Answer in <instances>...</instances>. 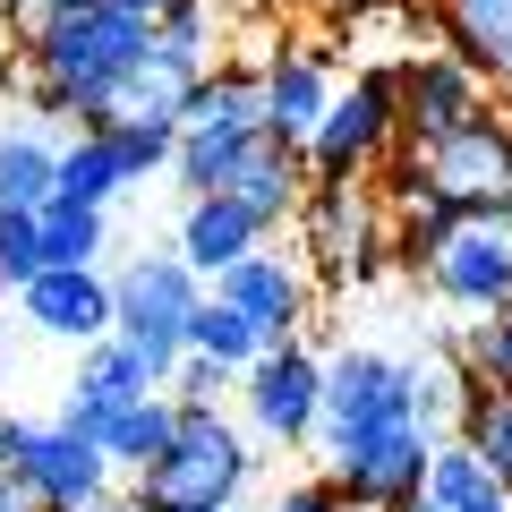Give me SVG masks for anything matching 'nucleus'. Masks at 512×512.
Instances as JSON below:
<instances>
[{
  "label": "nucleus",
  "instance_id": "nucleus-1",
  "mask_svg": "<svg viewBox=\"0 0 512 512\" xmlns=\"http://www.w3.org/2000/svg\"><path fill=\"white\" fill-rule=\"evenodd\" d=\"M154 52L146 18H120L111 0L86 9H52V18H18V60H26V111L69 128H103L120 120V94L137 86Z\"/></svg>",
  "mask_w": 512,
  "mask_h": 512
},
{
  "label": "nucleus",
  "instance_id": "nucleus-2",
  "mask_svg": "<svg viewBox=\"0 0 512 512\" xmlns=\"http://www.w3.org/2000/svg\"><path fill=\"white\" fill-rule=\"evenodd\" d=\"M393 248L419 265V282L453 316L512 308V214H444L427 197H402L393 205Z\"/></svg>",
  "mask_w": 512,
  "mask_h": 512
},
{
  "label": "nucleus",
  "instance_id": "nucleus-3",
  "mask_svg": "<svg viewBox=\"0 0 512 512\" xmlns=\"http://www.w3.org/2000/svg\"><path fill=\"white\" fill-rule=\"evenodd\" d=\"M256 478V436L222 410H188L180 402V436L163 444L154 470L128 478V495L146 512H231Z\"/></svg>",
  "mask_w": 512,
  "mask_h": 512
},
{
  "label": "nucleus",
  "instance_id": "nucleus-4",
  "mask_svg": "<svg viewBox=\"0 0 512 512\" xmlns=\"http://www.w3.org/2000/svg\"><path fill=\"white\" fill-rule=\"evenodd\" d=\"M393 197H427L444 214H512V120L504 111H478L453 137L402 146Z\"/></svg>",
  "mask_w": 512,
  "mask_h": 512
},
{
  "label": "nucleus",
  "instance_id": "nucleus-5",
  "mask_svg": "<svg viewBox=\"0 0 512 512\" xmlns=\"http://www.w3.org/2000/svg\"><path fill=\"white\" fill-rule=\"evenodd\" d=\"M393 427H419V359L376 342H342L325 359V427H316V453L342 461L367 436H393Z\"/></svg>",
  "mask_w": 512,
  "mask_h": 512
},
{
  "label": "nucleus",
  "instance_id": "nucleus-6",
  "mask_svg": "<svg viewBox=\"0 0 512 512\" xmlns=\"http://www.w3.org/2000/svg\"><path fill=\"white\" fill-rule=\"evenodd\" d=\"M265 146V94H256V69H214L180 111V154H171V180L188 197H214L231 188V171Z\"/></svg>",
  "mask_w": 512,
  "mask_h": 512
},
{
  "label": "nucleus",
  "instance_id": "nucleus-7",
  "mask_svg": "<svg viewBox=\"0 0 512 512\" xmlns=\"http://www.w3.org/2000/svg\"><path fill=\"white\" fill-rule=\"evenodd\" d=\"M299 256L325 282L384 274V256H402L393 248V205H384V188L376 180H316L308 205H299Z\"/></svg>",
  "mask_w": 512,
  "mask_h": 512
},
{
  "label": "nucleus",
  "instance_id": "nucleus-8",
  "mask_svg": "<svg viewBox=\"0 0 512 512\" xmlns=\"http://www.w3.org/2000/svg\"><path fill=\"white\" fill-rule=\"evenodd\" d=\"M111 299H120V333L128 342L146 350L163 376H180L188 325H197V308L214 299V282H205L180 248H146V256H128L120 274H111Z\"/></svg>",
  "mask_w": 512,
  "mask_h": 512
},
{
  "label": "nucleus",
  "instance_id": "nucleus-9",
  "mask_svg": "<svg viewBox=\"0 0 512 512\" xmlns=\"http://www.w3.org/2000/svg\"><path fill=\"white\" fill-rule=\"evenodd\" d=\"M402 154V94H393V60H367L350 86H333L325 128L308 137V180H376Z\"/></svg>",
  "mask_w": 512,
  "mask_h": 512
},
{
  "label": "nucleus",
  "instance_id": "nucleus-10",
  "mask_svg": "<svg viewBox=\"0 0 512 512\" xmlns=\"http://www.w3.org/2000/svg\"><path fill=\"white\" fill-rule=\"evenodd\" d=\"M0 470L26 487L35 512H86L103 495H120L111 453L94 436H77V427H60V419H9V461Z\"/></svg>",
  "mask_w": 512,
  "mask_h": 512
},
{
  "label": "nucleus",
  "instance_id": "nucleus-11",
  "mask_svg": "<svg viewBox=\"0 0 512 512\" xmlns=\"http://www.w3.org/2000/svg\"><path fill=\"white\" fill-rule=\"evenodd\" d=\"M239 410H248V436L256 444L308 453L316 427H325V359H316L308 342H274L248 376H239Z\"/></svg>",
  "mask_w": 512,
  "mask_h": 512
},
{
  "label": "nucleus",
  "instance_id": "nucleus-12",
  "mask_svg": "<svg viewBox=\"0 0 512 512\" xmlns=\"http://www.w3.org/2000/svg\"><path fill=\"white\" fill-rule=\"evenodd\" d=\"M393 94H402V146H427V137H453L461 120H478V111H495V86L470 69V60L453 52V43H436V52H410L393 60Z\"/></svg>",
  "mask_w": 512,
  "mask_h": 512
},
{
  "label": "nucleus",
  "instance_id": "nucleus-13",
  "mask_svg": "<svg viewBox=\"0 0 512 512\" xmlns=\"http://www.w3.org/2000/svg\"><path fill=\"white\" fill-rule=\"evenodd\" d=\"M146 393H171V376H163V367H154L137 342H128V333H103V342L77 359L69 393H60V427H77V436L103 444L111 419H120L128 402H146Z\"/></svg>",
  "mask_w": 512,
  "mask_h": 512
},
{
  "label": "nucleus",
  "instance_id": "nucleus-14",
  "mask_svg": "<svg viewBox=\"0 0 512 512\" xmlns=\"http://www.w3.org/2000/svg\"><path fill=\"white\" fill-rule=\"evenodd\" d=\"M214 299H231L265 342H299V325H308V308H316V274H308V256H291V248L265 239L256 256H239L231 274H214Z\"/></svg>",
  "mask_w": 512,
  "mask_h": 512
},
{
  "label": "nucleus",
  "instance_id": "nucleus-15",
  "mask_svg": "<svg viewBox=\"0 0 512 512\" xmlns=\"http://www.w3.org/2000/svg\"><path fill=\"white\" fill-rule=\"evenodd\" d=\"M18 316H26V333L77 342V350H94L103 333H120V299H111L103 265H43V274L18 291Z\"/></svg>",
  "mask_w": 512,
  "mask_h": 512
},
{
  "label": "nucleus",
  "instance_id": "nucleus-16",
  "mask_svg": "<svg viewBox=\"0 0 512 512\" xmlns=\"http://www.w3.org/2000/svg\"><path fill=\"white\" fill-rule=\"evenodd\" d=\"M427 461H436V436L427 427H393V436H367L359 453L325 461V478L367 512H402L410 495H427Z\"/></svg>",
  "mask_w": 512,
  "mask_h": 512
},
{
  "label": "nucleus",
  "instance_id": "nucleus-17",
  "mask_svg": "<svg viewBox=\"0 0 512 512\" xmlns=\"http://www.w3.org/2000/svg\"><path fill=\"white\" fill-rule=\"evenodd\" d=\"M256 94H265V137L291 146V154H308V137L325 128V111H333L325 52H316V43H274L265 69H256Z\"/></svg>",
  "mask_w": 512,
  "mask_h": 512
},
{
  "label": "nucleus",
  "instance_id": "nucleus-18",
  "mask_svg": "<svg viewBox=\"0 0 512 512\" xmlns=\"http://www.w3.org/2000/svg\"><path fill=\"white\" fill-rule=\"evenodd\" d=\"M265 239H274V231H265V222H256L239 197H188V205H180V231H171V248H180L188 265L214 282V274H231L239 256H256Z\"/></svg>",
  "mask_w": 512,
  "mask_h": 512
},
{
  "label": "nucleus",
  "instance_id": "nucleus-19",
  "mask_svg": "<svg viewBox=\"0 0 512 512\" xmlns=\"http://www.w3.org/2000/svg\"><path fill=\"white\" fill-rule=\"evenodd\" d=\"M60 137L43 111H9L0 120V205H26V214H43L60 188Z\"/></svg>",
  "mask_w": 512,
  "mask_h": 512
},
{
  "label": "nucleus",
  "instance_id": "nucleus-20",
  "mask_svg": "<svg viewBox=\"0 0 512 512\" xmlns=\"http://www.w3.org/2000/svg\"><path fill=\"white\" fill-rule=\"evenodd\" d=\"M308 188H316V180H308V154H291V146H274V137H265V146L231 171V188H214V197H239L265 231H291L299 205H308Z\"/></svg>",
  "mask_w": 512,
  "mask_h": 512
},
{
  "label": "nucleus",
  "instance_id": "nucleus-21",
  "mask_svg": "<svg viewBox=\"0 0 512 512\" xmlns=\"http://www.w3.org/2000/svg\"><path fill=\"white\" fill-rule=\"evenodd\" d=\"M436 26L495 86V103H512V0H436Z\"/></svg>",
  "mask_w": 512,
  "mask_h": 512
},
{
  "label": "nucleus",
  "instance_id": "nucleus-22",
  "mask_svg": "<svg viewBox=\"0 0 512 512\" xmlns=\"http://www.w3.org/2000/svg\"><path fill=\"white\" fill-rule=\"evenodd\" d=\"M128 163H120V146H111L103 128H69V146H60V188L52 197H69V205H120L128 197Z\"/></svg>",
  "mask_w": 512,
  "mask_h": 512
},
{
  "label": "nucleus",
  "instance_id": "nucleus-23",
  "mask_svg": "<svg viewBox=\"0 0 512 512\" xmlns=\"http://www.w3.org/2000/svg\"><path fill=\"white\" fill-rule=\"evenodd\" d=\"M171 436H180V393H146V402H128L120 419H111L103 453H111V470H120V478H137V470L163 461Z\"/></svg>",
  "mask_w": 512,
  "mask_h": 512
},
{
  "label": "nucleus",
  "instance_id": "nucleus-24",
  "mask_svg": "<svg viewBox=\"0 0 512 512\" xmlns=\"http://www.w3.org/2000/svg\"><path fill=\"white\" fill-rule=\"evenodd\" d=\"M43 248H52V265H103V256H111V205L52 197V205H43Z\"/></svg>",
  "mask_w": 512,
  "mask_h": 512
},
{
  "label": "nucleus",
  "instance_id": "nucleus-25",
  "mask_svg": "<svg viewBox=\"0 0 512 512\" xmlns=\"http://www.w3.org/2000/svg\"><path fill=\"white\" fill-rule=\"evenodd\" d=\"M444 350L470 367V384L512 393V308H504V316H470V325H453V333H444Z\"/></svg>",
  "mask_w": 512,
  "mask_h": 512
},
{
  "label": "nucleus",
  "instance_id": "nucleus-26",
  "mask_svg": "<svg viewBox=\"0 0 512 512\" xmlns=\"http://www.w3.org/2000/svg\"><path fill=\"white\" fill-rule=\"evenodd\" d=\"M188 350H205V359H222V367H239V376H248V367L265 359L274 342H265V333H256L248 316L231 308V299H205V308H197V325H188Z\"/></svg>",
  "mask_w": 512,
  "mask_h": 512
},
{
  "label": "nucleus",
  "instance_id": "nucleus-27",
  "mask_svg": "<svg viewBox=\"0 0 512 512\" xmlns=\"http://www.w3.org/2000/svg\"><path fill=\"white\" fill-rule=\"evenodd\" d=\"M461 444H470V453L495 470V487L512 495V393L478 384V393H470V410H461Z\"/></svg>",
  "mask_w": 512,
  "mask_h": 512
},
{
  "label": "nucleus",
  "instance_id": "nucleus-28",
  "mask_svg": "<svg viewBox=\"0 0 512 512\" xmlns=\"http://www.w3.org/2000/svg\"><path fill=\"white\" fill-rule=\"evenodd\" d=\"M52 265V248H43V214H26V205H0V291L18 299L26 282Z\"/></svg>",
  "mask_w": 512,
  "mask_h": 512
},
{
  "label": "nucleus",
  "instance_id": "nucleus-29",
  "mask_svg": "<svg viewBox=\"0 0 512 512\" xmlns=\"http://www.w3.org/2000/svg\"><path fill=\"white\" fill-rule=\"evenodd\" d=\"M487 487H495V470H487V461H478L461 436H453V444H436V461H427V495H436L444 512H470Z\"/></svg>",
  "mask_w": 512,
  "mask_h": 512
},
{
  "label": "nucleus",
  "instance_id": "nucleus-30",
  "mask_svg": "<svg viewBox=\"0 0 512 512\" xmlns=\"http://www.w3.org/2000/svg\"><path fill=\"white\" fill-rule=\"evenodd\" d=\"M103 137L120 146L128 180H154V171H171V154H180V120H111Z\"/></svg>",
  "mask_w": 512,
  "mask_h": 512
},
{
  "label": "nucleus",
  "instance_id": "nucleus-31",
  "mask_svg": "<svg viewBox=\"0 0 512 512\" xmlns=\"http://www.w3.org/2000/svg\"><path fill=\"white\" fill-rule=\"evenodd\" d=\"M171 393H180L188 410H222V393H239V367H222V359H205V350H188L180 376H171Z\"/></svg>",
  "mask_w": 512,
  "mask_h": 512
},
{
  "label": "nucleus",
  "instance_id": "nucleus-32",
  "mask_svg": "<svg viewBox=\"0 0 512 512\" xmlns=\"http://www.w3.org/2000/svg\"><path fill=\"white\" fill-rule=\"evenodd\" d=\"M265 512H350V495L333 487L325 470H316V478H291V487H282V495H274Z\"/></svg>",
  "mask_w": 512,
  "mask_h": 512
},
{
  "label": "nucleus",
  "instance_id": "nucleus-33",
  "mask_svg": "<svg viewBox=\"0 0 512 512\" xmlns=\"http://www.w3.org/2000/svg\"><path fill=\"white\" fill-rule=\"evenodd\" d=\"M111 9H120V18H146V26H163L171 9H180V0H111Z\"/></svg>",
  "mask_w": 512,
  "mask_h": 512
},
{
  "label": "nucleus",
  "instance_id": "nucleus-34",
  "mask_svg": "<svg viewBox=\"0 0 512 512\" xmlns=\"http://www.w3.org/2000/svg\"><path fill=\"white\" fill-rule=\"evenodd\" d=\"M0 512H35V504H26V487H18L9 470H0Z\"/></svg>",
  "mask_w": 512,
  "mask_h": 512
},
{
  "label": "nucleus",
  "instance_id": "nucleus-35",
  "mask_svg": "<svg viewBox=\"0 0 512 512\" xmlns=\"http://www.w3.org/2000/svg\"><path fill=\"white\" fill-rule=\"evenodd\" d=\"M52 9H86V0H26L18 18H52Z\"/></svg>",
  "mask_w": 512,
  "mask_h": 512
},
{
  "label": "nucleus",
  "instance_id": "nucleus-36",
  "mask_svg": "<svg viewBox=\"0 0 512 512\" xmlns=\"http://www.w3.org/2000/svg\"><path fill=\"white\" fill-rule=\"evenodd\" d=\"M86 512H146L137 495H103V504H86Z\"/></svg>",
  "mask_w": 512,
  "mask_h": 512
},
{
  "label": "nucleus",
  "instance_id": "nucleus-37",
  "mask_svg": "<svg viewBox=\"0 0 512 512\" xmlns=\"http://www.w3.org/2000/svg\"><path fill=\"white\" fill-rule=\"evenodd\" d=\"M470 512H512V495H504V487H487V495H478Z\"/></svg>",
  "mask_w": 512,
  "mask_h": 512
},
{
  "label": "nucleus",
  "instance_id": "nucleus-38",
  "mask_svg": "<svg viewBox=\"0 0 512 512\" xmlns=\"http://www.w3.org/2000/svg\"><path fill=\"white\" fill-rule=\"evenodd\" d=\"M402 512H444V504H436V495H410V504H402Z\"/></svg>",
  "mask_w": 512,
  "mask_h": 512
},
{
  "label": "nucleus",
  "instance_id": "nucleus-39",
  "mask_svg": "<svg viewBox=\"0 0 512 512\" xmlns=\"http://www.w3.org/2000/svg\"><path fill=\"white\" fill-rule=\"evenodd\" d=\"M9 419H18V410H0V461H9Z\"/></svg>",
  "mask_w": 512,
  "mask_h": 512
},
{
  "label": "nucleus",
  "instance_id": "nucleus-40",
  "mask_svg": "<svg viewBox=\"0 0 512 512\" xmlns=\"http://www.w3.org/2000/svg\"><path fill=\"white\" fill-rule=\"evenodd\" d=\"M0 9H9V18H18V9H26V0H0Z\"/></svg>",
  "mask_w": 512,
  "mask_h": 512
},
{
  "label": "nucleus",
  "instance_id": "nucleus-41",
  "mask_svg": "<svg viewBox=\"0 0 512 512\" xmlns=\"http://www.w3.org/2000/svg\"><path fill=\"white\" fill-rule=\"evenodd\" d=\"M316 9H350V0H316Z\"/></svg>",
  "mask_w": 512,
  "mask_h": 512
},
{
  "label": "nucleus",
  "instance_id": "nucleus-42",
  "mask_svg": "<svg viewBox=\"0 0 512 512\" xmlns=\"http://www.w3.org/2000/svg\"><path fill=\"white\" fill-rule=\"evenodd\" d=\"M350 512H367V504H350Z\"/></svg>",
  "mask_w": 512,
  "mask_h": 512
},
{
  "label": "nucleus",
  "instance_id": "nucleus-43",
  "mask_svg": "<svg viewBox=\"0 0 512 512\" xmlns=\"http://www.w3.org/2000/svg\"><path fill=\"white\" fill-rule=\"evenodd\" d=\"M231 512H239V504H231Z\"/></svg>",
  "mask_w": 512,
  "mask_h": 512
}]
</instances>
